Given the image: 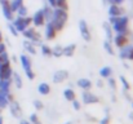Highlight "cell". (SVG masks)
<instances>
[{"label":"cell","mask_w":133,"mask_h":124,"mask_svg":"<svg viewBox=\"0 0 133 124\" xmlns=\"http://www.w3.org/2000/svg\"><path fill=\"white\" fill-rule=\"evenodd\" d=\"M67 19H69V13H67L66 9H62V8H58V6L57 8H53L52 22H53V25H54V27H56V30L58 32L65 27Z\"/></svg>","instance_id":"1"},{"label":"cell","mask_w":133,"mask_h":124,"mask_svg":"<svg viewBox=\"0 0 133 124\" xmlns=\"http://www.w3.org/2000/svg\"><path fill=\"white\" fill-rule=\"evenodd\" d=\"M112 29L116 34H122V35H125L128 36L129 35V17L123 14L119 17V21L112 25Z\"/></svg>","instance_id":"2"},{"label":"cell","mask_w":133,"mask_h":124,"mask_svg":"<svg viewBox=\"0 0 133 124\" xmlns=\"http://www.w3.org/2000/svg\"><path fill=\"white\" fill-rule=\"evenodd\" d=\"M19 61H21V65H22V69H23L26 76H27L30 80H34L36 75H35V73L32 71V66H31V60H30V57L26 56V54H21Z\"/></svg>","instance_id":"3"},{"label":"cell","mask_w":133,"mask_h":124,"mask_svg":"<svg viewBox=\"0 0 133 124\" xmlns=\"http://www.w3.org/2000/svg\"><path fill=\"white\" fill-rule=\"evenodd\" d=\"M12 74H13V70L10 67V62L1 63V66H0V80L12 79Z\"/></svg>","instance_id":"4"},{"label":"cell","mask_w":133,"mask_h":124,"mask_svg":"<svg viewBox=\"0 0 133 124\" xmlns=\"http://www.w3.org/2000/svg\"><path fill=\"white\" fill-rule=\"evenodd\" d=\"M79 31H80V35L82 38L84 39L85 41H90L92 36H90V31H89L88 23L85 19H80L79 21Z\"/></svg>","instance_id":"5"},{"label":"cell","mask_w":133,"mask_h":124,"mask_svg":"<svg viewBox=\"0 0 133 124\" xmlns=\"http://www.w3.org/2000/svg\"><path fill=\"white\" fill-rule=\"evenodd\" d=\"M0 5H1V10H3V16L5 17V19L8 21H13V12L10 9V4L8 0H0Z\"/></svg>","instance_id":"6"},{"label":"cell","mask_w":133,"mask_h":124,"mask_svg":"<svg viewBox=\"0 0 133 124\" xmlns=\"http://www.w3.org/2000/svg\"><path fill=\"white\" fill-rule=\"evenodd\" d=\"M31 18H32V23H34L35 27H40V26H43L45 22H46L45 21V17H44V13H43V9L36 10Z\"/></svg>","instance_id":"7"},{"label":"cell","mask_w":133,"mask_h":124,"mask_svg":"<svg viewBox=\"0 0 133 124\" xmlns=\"http://www.w3.org/2000/svg\"><path fill=\"white\" fill-rule=\"evenodd\" d=\"M57 34H58V31L56 30L53 22H52V21H48L46 25H45V38H46L48 40H53V39L57 36Z\"/></svg>","instance_id":"8"},{"label":"cell","mask_w":133,"mask_h":124,"mask_svg":"<svg viewBox=\"0 0 133 124\" xmlns=\"http://www.w3.org/2000/svg\"><path fill=\"white\" fill-rule=\"evenodd\" d=\"M119 57L122 60H129L133 61V45H125L123 48H120V53H119Z\"/></svg>","instance_id":"9"},{"label":"cell","mask_w":133,"mask_h":124,"mask_svg":"<svg viewBox=\"0 0 133 124\" xmlns=\"http://www.w3.org/2000/svg\"><path fill=\"white\" fill-rule=\"evenodd\" d=\"M82 98H83V102H84L85 105H90V103H98V102H99V98H98L96 94H93V93L88 92V90H84V92H83Z\"/></svg>","instance_id":"10"},{"label":"cell","mask_w":133,"mask_h":124,"mask_svg":"<svg viewBox=\"0 0 133 124\" xmlns=\"http://www.w3.org/2000/svg\"><path fill=\"white\" fill-rule=\"evenodd\" d=\"M9 110H10V114L14 116V118H21L22 116V109H21V106L18 105V102L17 101H12V102H9Z\"/></svg>","instance_id":"11"},{"label":"cell","mask_w":133,"mask_h":124,"mask_svg":"<svg viewBox=\"0 0 133 124\" xmlns=\"http://www.w3.org/2000/svg\"><path fill=\"white\" fill-rule=\"evenodd\" d=\"M123 14H124V9L122 8V5L110 4V6H109V16H111V17H120Z\"/></svg>","instance_id":"12"},{"label":"cell","mask_w":133,"mask_h":124,"mask_svg":"<svg viewBox=\"0 0 133 124\" xmlns=\"http://www.w3.org/2000/svg\"><path fill=\"white\" fill-rule=\"evenodd\" d=\"M67 78H69V71H67V70H58V71H56L54 75H53V83L59 84V83L65 82Z\"/></svg>","instance_id":"13"},{"label":"cell","mask_w":133,"mask_h":124,"mask_svg":"<svg viewBox=\"0 0 133 124\" xmlns=\"http://www.w3.org/2000/svg\"><path fill=\"white\" fill-rule=\"evenodd\" d=\"M114 44H115L118 48H123V47H125L127 44H129V39H128V36H125V35L116 34V35L114 36Z\"/></svg>","instance_id":"14"},{"label":"cell","mask_w":133,"mask_h":124,"mask_svg":"<svg viewBox=\"0 0 133 124\" xmlns=\"http://www.w3.org/2000/svg\"><path fill=\"white\" fill-rule=\"evenodd\" d=\"M13 26L16 27V30L18 31V32H22V31H25L29 26L26 25V22H25V18L23 17H17L16 19H13Z\"/></svg>","instance_id":"15"},{"label":"cell","mask_w":133,"mask_h":124,"mask_svg":"<svg viewBox=\"0 0 133 124\" xmlns=\"http://www.w3.org/2000/svg\"><path fill=\"white\" fill-rule=\"evenodd\" d=\"M75 49H76V45L75 44L66 45V47L62 48V56H65V57H72L74 53H75Z\"/></svg>","instance_id":"16"},{"label":"cell","mask_w":133,"mask_h":124,"mask_svg":"<svg viewBox=\"0 0 133 124\" xmlns=\"http://www.w3.org/2000/svg\"><path fill=\"white\" fill-rule=\"evenodd\" d=\"M76 84H78L79 88H82V89H84V90H89V89L92 88V82H90L89 79H87V78H80Z\"/></svg>","instance_id":"17"},{"label":"cell","mask_w":133,"mask_h":124,"mask_svg":"<svg viewBox=\"0 0 133 124\" xmlns=\"http://www.w3.org/2000/svg\"><path fill=\"white\" fill-rule=\"evenodd\" d=\"M10 84H12V79L0 80V90H1V92H4L5 94L10 93Z\"/></svg>","instance_id":"18"},{"label":"cell","mask_w":133,"mask_h":124,"mask_svg":"<svg viewBox=\"0 0 133 124\" xmlns=\"http://www.w3.org/2000/svg\"><path fill=\"white\" fill-rule=\"evenodd\" d=\"M23 48L30 53V54H36V48H35V44L32 43L31 40H27L26 39V41L23 43Z\"/></svg>","instance_id":"19"},{"label":"cell","mask_w":133,"mask_h":124,"mask_svg":"<svg viewBox=\"0 0 133 124\" xmlns=\"http://www.w3.org/2000/svg\"><path fill=\"white\" fill-rule=\"evenodd\" d=\"M38 92H39L40 94H43V96L49 94V93H50V87H49V84H48V83H40V84L38 85Z\"/></svg>","instance_id":"20"},{"label":"cell","mask_w":133,"mask_h":124,"mask_svg":"<svg viewBox=\"0 0 133 124\" xmlns=\"http://www.w3.org/2000/svg\"><path fill=\"white\" fill-rule=\"evenodd\" d=\"M99 75L102 76V78H110L111 75H112V69H111V66H103V67H101V70H99Z\"/></svg>","instance_id":"21"},{"label":"cell","mask_w":133,"mask_h":124,"mask_svg":"<svg viewBox=\"0 0 133 124\" xmlns=\"http://www.w3.org/2000/svg\"><path fill=\"white\" fill-rule=\"evenodd\" d=\"M63 96H65V98H66L67 101H70V102L76 98V94H75L74 89H71V88H66V89L63 90Z\"/></svg>","instance_id":"22"},{"label":"cell","mask_w":133,"mask_h":124,"mask_svg":"<svg viewBox=\"0 0 133 124\" xmlns=\"http://www.w3.org/2000/svg\"><path fill=\"white\" fill-rule=\"evenodd\" d=\"M103 30H105V32H106V38H107V40H112V38H114V34H112V30H111V25L109 23V22H105L103 23Z\"/></svg>","instance_id":"23"},{"label":"cell","mask_w":133,"mask_h":124,"mask_svg":"<svg viewBox=\"0 0 133 124\" xmlns=\"http://www.w3.org/2000/svg\"><path fill=\"white\" fill-rule=\"evenodd\" d=\"M43 13H44V17H45V21H52V16H53V8H50L48 4L43 8Z\"/></svg>","instance_id":"24"},{"label":"cell","mask_w":133,"mask_h":124,"mask_svg":"<svg viewBox=\"0 0 133 124\" xmlns=\"http://www.w3.org/2000/svg\"><path fill=\"white\" fill-rule=\"evenodd\" d=\"M35 32H36V30L34 29V27H27L25 31H22V34H23V36L27 39V40H31L32 38H34V35H35Z\"/></svg>","instance_id":"25"},{"label":"cell","mask_w":133,"mask_h":124,"mask_svg":"<svg viewBox=\"0 0 133 124\" xmlns=\"http://www.w3.org/2000/svg\"><path fill=\"white\" fill-rule=\"evenodd\" d=\"M9 4H10V9H12V12L16 13V12L18 10V8L23 5V0H12V1H9Z\"/></svg>","instance_id":"26"},{"label":"cell","mask_w":133,"mask_h":124,"mask_svg":"<svg viewBox=\"0 0 133 124\" xmlns=\"http://www.w3.org/2000/svg\"><path fill=\"white\" fill-rule=\"evenodd\" d=\"M12 79H13V82H14L16 87H17L18 89L22 88L23 83H22V78H21V75H19L18 73H13V74H12Z\"/></svg>","instance_id":"27"},{"label":"cell","mask_w":133,"mask_h":124,"mask_svg":"<svg viewBox=\"0 0 133 124\" xmlns=\"http://www.w3.org/2000/svg\"><path fill=\"white\" fill-rule=\"evenodd\" d=\"M103 48H105V50L110 54V56H114L115 54V52H114V48H112V45H111V41L110 40H106L103 41Z\"/></svg>","instance_id":"28"},{"label":"cell","mask_w":133,"mask_h":124,"mask_svg":"<svg viewBox=\"0 0 133 124\" xmlns=\"http://www.w3.org/2000/svg\"><path fill=\"white\" fill-rule=\"evenodd\" d=\"M16 13H18V17H26V16H29V8L23 4L22 6L18 8V10Z\"/></svg>","instance_id":"29"},{"label":"cell","mask_w":133,"mask_h":124,"mask_svg":"<svg viewBox=\"0 0 133 124\" xmlns=\"http://www.w3.org/2000/svg\"><path fill=\"white\" fill-rule=\"evenodd\" d=\"M42 53H43V56L45 57H50L52 56V48L49 47V45H46V44H42Z\"/></svg>","instance_id":"30"},{"label":"cell","mask_w":133,"mask_h":124,"mask_svg":"<svg viewBox=\"0 0 133 124\" xmlns=\"http://www.w3.org/2000/svg\"><path fill=\"white\" fill-rule=\"evenodd\" d=\"M52 56H54V57H61V56H62V48H61L59 45L54 47V48L52 49Z\"/></svg>","instance_id":"31"},{"label":"cell","mask_w":133,"mask_h":124,"mask_svg":"<svg viewBox=\"0 0 133 124\" xmlns=\"http://www.w3.org/2000/svg\"><path fill=\"white\" fill-rule=\"evenodd\" d=\"M120 82H122V84H123V87H124V89L125 90H129L131 89V84H129V82L125 79V76H123V75H120Z\"/></svg>","instance_id":"32"},{"label":"cell","mask_w":133,"mask_h":124,"mask_svg":"<svg viewBox=\"0 0 133 124\" xmlns=\"http://www.w3.org/2000/svg\"><path fill=\"white\" fill-rule=\"evenodd\" d=\"M56 3H57V6L58 8H62V9H66L67 10V8H69L67 0H56Z\"/></svg>","instance_id":"33"},{"label":"cell","mask_w":133,"mask_h":124,"mask_svg":"<svg viewBox=\"0 0 133 124\" xmlns=\"http://www.w3.org/2000/svg\"><path fill=\"white\" fill-rule=\"evenodd\" d=\"M0 62L4 63V62H9V54L6 52H3L0 53Z\"/></svg>","instance_id":"34"},{"label":"cell","mask_w":133,"mask_h":124,"mask_svg":"<svg viewBox=\"0 0 133 124\" xmlns=\"http://www.w3.org/2000/svg\"><path fill=\"white\" fill-rule=\"evenodd\" d=\"M8 30L10 31V34L13 36H18V31L16 30V27L13 26V23H8Z\"/></svg>","instance_id":"35"},{"label":"cell","mask_w":133,"mask_h":124,"mask_svg":"<svg viewBox=\"0 0 133 124\" xmlns=\"http://www.w3.org/2000/svg\"><path fill=\"white\" fill-rule=\"evenodd\" d=\"M110 123H111V118H110L109 113H106L105 118H103V119H101V122H99V124H110Z\"/></svg>","instance_id":"36"},{"label":"cell","mask_w":133,"mask_h":124,"mask_svg":"<svg viewBox=\"0 0 133 124\" xmlns=\"http://www.w3.org/2000/svg\"><path fill=\"white\" fill-rule=\"evenodd\" d=\"M34 106H35V109H36V110H42V109L44 107L43 102H42V101H39V100H35V101H34Z\"/></svg>","instance_id":"37"},{"label":"cell","mask_w":133,"mask_h":124,"mask_svg":"<svg viewBox=\"0 0 133 124\" xmlns=\"http://www.w3.org/2000/svg\"><path fill=\"white\" fill-rule=\"evenodd\" d=\"M107 79H109V85H110L114 90H116V82H115V79H114V78H111V76H110V78H107Z\"/></svg>","instance_id":"38"},{"label":"cell","mask_w":133,"mask_h":124,"mask_svg":"<svg viewBox=\"0 0 133 124\" xmlns=\"http://www.w3.org/2000/svg\"><path fill=\"white\" fill-rule=\"evenodd\" d=\"M71 102H72V107H74L76 111H79V110H80V102H79L76 98H75L74 101H71Z\"/></svg>","instance_id":"39"},{"label":"cell","mask_w":133,"mask_h":124,"mask_svg":"<svg viewBox=\"0 0 133 124\" xmlns=\"http://www.w3.org/2000/svg\"><path fill=\"white\" fill-rule=\"evenodd\" d=\"M38 120H39V118H38V115H36V114H31V115H30V123L31 124L36 123Z\"/></svg>","instance_id":"40"},{"label":"cell","mask_w":133,"mask_h":124,"mask_svg":"<svg viewBox=\"0 0 133 124\" xmlns=\"http://www.w3.org/2000/svg\"><path fill=\"white\" fill-rule=\"evenodd\" d=\"M46 4H48L50 8H57V3H56V0H46Z\"/></svg>","instance_id":"41"},{"label":"cell","mask_w":133,"mask_h":124,"mask_svg":"<svg viewBox=\"0 0 133 124\" xmlns=\"http://www.w3.org/2000/svg\"><path fill=\"white\" fill-rule=\"evenodd\" d=\"M106 1H109L110 4H118V5H122L124 3V0H106Z\"/></svg>","instance_id":"42"},{"label":"cell","mask_w":133,"mask_h":124,"mask_svg":"<svg viewBox=\"0 0 133 124\" xmlns=\"http://www.w3.org/2000/svg\"><path fill=\"white\" fill-rule=\"evenodd\" d=\"M3 52H6V45L3 41H0V53H3Z\"/></svg>","instance_id":"43"},{"label":"cell","mask_w":133,"mask_h":124,"mask_svg":"<svg viewBox=\"0 0 133 124\" xmlns=\"http://www.w3.org/2000/svg\"><path fill=\"white\" fill-rule=\"evenodd\" d=\"M19 124H31V123H30V120H25V119H22V120L19 122Z\"/></svg>","instance_id":"44"},{"label":"cell","mask_w":133,"mask_h":124,"mask_svg":"<svg viewBox=\"0 0 133 124\" xmlns=\"http://www.w3.org/2000/svg\"><path fill=\"white\" fill-rule=\"evenodd\" d=\"M102 85H103V83L101 82V80H98V82H97V87H99V88H101Z\"/></svg>","instance_id":"45"},{"label":"cell","mask_w":133,"mask_h":124,"mask_svg":"<svg viewBox=\"0 0 133 124\" xmlns=\"http://www.w3.org/2000/svg\"><path fill=\"white\" fill-rule=\"evenodd\" d=\"M4 123V119H3V116H0V124Z\"/></svg>","instance_id":"46"},{"label":"cell","mask_w":133,"mask_h":124,"mask_svg":"<svg viewBox=\"0 0 133 124\" xmlns=\"http://www.w3.org/2000/svg\"><path fill=\"white\" fill-rule=\"evenodd\" d=\"M129 119H132V120H133V113H131V114H129Z\"/></svg>","instance_id":"47"},{"label":"cell","mask_w":133,"mask_h":124,"mask_svg":"<svg viewBox=\"0 0 133 124\" xmlns=\"http://www.w3.org/2000/svg\"><path fill=\"white\" fill-rule=\"evenodd\" d=\"M0 41H3V35H1V32H0Z\"/></svg>","instance_id":"48"},{"label":"cell","mask_w":133,"mask_h":124,"mask_svg":"<svg viewBox=\"0 0 133 124\" xmlns=\"http://www.w3.org/2000/svg\"><path fill=\"white\" fill-rule=\"evenodd\" d=\"M34 124H42V123H40V120H38L36 123H34Z\"/></svg>","instance_id":"49"},{"label":"cell","mask_w":133,"mask_h":124,"mask_svg":"<svg viewBox=\"0 0 133 124\" xmlns=\"http://www.w3.org/2000/svg\"><path fill=\"white\" fill-rule=\"evenodd\" d=\"M132 107H133V101H132Z\"/></svg>","instance_id":"50"},{"label":"cell","mask_w":133,"mask_h":124,"mask_svg":"<svg viewBox=\"0 0 133 124\" xmlns=\"http://www.w3.org/2000/svg\"><path fill=\"white\" fill-rule=\"evenodd\" d=\"M0 113H1V107H0Z\"/></svg>","instance_id":"51"},{"label":"cell","mask_w":133,"mask_h":124,"mask_svg":"<svg viewBox=\"0 0 133 124\" xmlns=\"http://www.w3.org/2000/svg\"><path fill=\"white\" fill-rule=\"evenodd\" d=\"M0 66H1V62H0Z\"/></svg>","instance_id":"52"},{"label":"cell","mask_w":133,"mask_h":124,"mask_svg":"<svg viewBox=\"0 0 133 124\" xmlns=\"http://www.w3.org/2000/svg\"><path fill=\"white\" fill-rule=\"evenodd\" d=\"M66 124H70V123H66Z\"/></svg>","instance_id":"53"},{"label":"cell","mask_w":133,"mask_h":124,"mask_svg":"<svg viewBox=\"0 0 133 124\" xmlns=\"http://www.w3.org/2000/svg\"><path fill=\"white\" fill-rule=\"evenodd\" d=\"M0 32H1V31H0Z\"/></svg>","instance_id":"54"}]
</instances>
